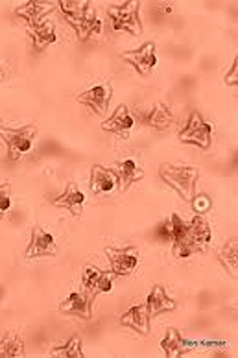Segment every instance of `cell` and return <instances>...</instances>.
<instances>
[{
    "mask_svg": "<svg viewBox=\"0 0 238 358\" xmlns=\"http://www.w3.org/2000/svg\"><path fill=\"white\" fill-rule=\"evenodd\" d=\"M50 355H59V357H83V353H81L80 334H72V336L66 340V343L52 348Z\"/></svg>",
    "mask_w": 238,
    "mask_h": 358,
    "instance_id": "d4e9b609",
    "label": "cell"
},
{
    "mask_svg": "<svg viewBox=\"0 0 238 358\" xmlns=\"http://www.w3.org/2000/svg\"><path fill=\"white\" fill-rule=\"evenodd\" d=\"M120 187V179L117 172L111 169H104L100 164H92L91 169V192L92 194H109Z\"/></svg>",
    "mask_w": 238,
    "mask_h": 358,
    "instance_id": "8fae6325",
    "label": "cell"
},
{
    "mask_svg": "<svg viewBox=\"0 0 238 358\" xmlns=\"http://www.w3.org/2000/svg\"><path fill=\"white\" fill-rule=\"evenodd\" d=\"M146 310H148V316H150V320L152 317H158L161 316V314L168 313V310H174L176 308V301H174L172 297L168 296L167 290L162 287H159V285H155V287L152 288V292H150V296H148L146 299Z\"/></svg>",
    "mask_w": 238,
    "mask_h": 358,
    "instance_id": "9a60e30c",
    "label": "cell"
},
{
    "mask_svg": "<svg viewBox=\"0 0 238 358\" xmlns=\"http://www.w3.org/2000/svg\"><path fill=\"white\" fill-rule=\"evenodd\" d=\"M142 122L155 129H167L174 122L172 111L168 109L167 103H155L152 109L142 115Z\"/></svg>",
    "mask_w": 238,
    "mask_h": 358,
    "instance_id": "ffe728a7",
    "label": "cell"
},
{
    "mask_svg": "<svg viewBox=\"0 0 238 358\" xmlns=\"http://www.w3.org/2000/svg\"><path fill=\"white\" fill-rule=\"evenodd\" d=\"M54 8H56L54 4H45V2H26L17 8L15 13L26 22H30V26H36L39 22H45V17L52 13Z\"/></svg>",
    "mask_w": 238,
    "mask_h": 358,
    "instance_id": "ac0fdd59",
    "label": "cell"
},
{
    "mask_svg": "<svg viewBox=\"0 0 238 358\" xmlns=\"http://www.w3.org/2000/svg\"><path fill=\"white\" fill-rule=\"evenodd\" d=\"M120 325L130 327L133 331H137L139 334H148L150 333V316H148L146 305H135L130 307L126 313L120 316Z\"/></svg>",
    "mask_w": 238,
    "mask_h": 358,
    "instance_id": "2e32d148",
    "label": "cell"
},
{
    "mask_svg": "<svg viewBox=\"0 0 238 358\" xmlns=\"http://www.w3.org/2000/svg\"><path fill=\"white\" fill-rule=\"evenodd\" d=\"M48 200H50V203L56 205V207H65L74 216H80L81 209H83V203H85V194L78 189V185L74 181H71V183L66 185L63 194L48 196Z\"/></svg>",
    "mask_w": 238,
    "mask_h": 358,
    "instance_id": "4fadbf2b",
    "label": "cell"
},
{
    "mask_svg": "<svg viewBox=\"0 0 238 358\" xmlns=\"http://www.w3.org/2000/svg\"><path fill=\"white\" fill-rule=\"evenodd\" d=\"M122 57H124L127 63H132L133 67L137 69L139 74L146 76V74H150V71L158 65V57H155V43L153 41L144 43L141 48L124 52Z\"/></svg>",
    "mask_w": 238,
    "mask_h": 358,
    "instance_id": "9c48e42d",
    "label": "cell"
},
{
    "mask_svg": "<svg viewBox=\"0 0 238 358\" xmlns=\"http://www.w3.org/2000/svg\"><path fill=\"white\" fill-rule=\"evenodd\" d=\"M34 137H36V128L34 126H26V128L19 129L0 126V138L8 146L10 159H19L22 154L30 152Z\"/></svg>",
    "mask_w": 238,
    "mask_h": 358,
    "instance_id": "5b68a950",
    "label": "cell"
},
{
    "mask_svg": "<svg viewBox=\"0 0 238 358\" xmlns=\"http://www.w3.org/2000/svg\"><path fill=\"white\" fill-rule=\"evenodd\" d=\"M28 34H30L31 41L37 48H45L48 45H54L57 41V36H56V30H54V24L48 21L45 22H39L36 26H30L28 28Z\"/></svg>",
    "mask_w": 238,
    "mask_h": 358,
    "instance_id": "44dd1931",
    "label": "cell"
},
{
    "mask_svg": "<svg viewBox=\"0 0 238 358\" xmlns=\"http://www.w3.org/2000/svg\"><path fill=\"white\" fill-rule=\"evenodd\" d=\"M56 255V242L50 233H46L43 227L36 225L31 231L30 244L26 248V259H37V257H54Z\"/></svg>",
    "mask_w": 238,
    "mask_h": 358,
    "instance_id": "30bf717a",
    "label": "cell"
},
{
    "mask_svg": "<svg viewBox=\"0 0 238 358\" xmlns=\"http://www.w3.org/2000/svg\"><path fill=\"white\" fill-rule=\"evenodd\" d=\"M71 26L76 30L78 37H80L81 41H87L89 37L102 31V21L97 17V11L94 8H89V10L83 13L81 17H78L76 21H72Z\"/></svg>",
    "mask_w": 238,
    "mask_h": 358,
    "instance_id": "e0dca14e",
    "label": "cell"
},
{
    "mask_svg": "<svg viewBox=\"0 0 238 358\" xmlns=\"http://www.w3.org/2000/svg\"><path fill=\"white\" fill-rule=\"evenodd\" d=\"M162 181L170 185L185 201H192L196 198V183H198L200 170L194 166H181V164H164L159 170Z\"/></svg>",
    "mask_w": 238,
    "mask_h": 358,
    "instance_id": "7a4b0ae2",
    "label": "cell"
},
{
    "mask_svg": "<svg viewBox=\"0 0 238 358\" xmlns=\"http://www.w3.org/2000/svg\"><path fill=\"white\" fill-rule=\"evenodd\" d=\"M218 259L222 261V264H225L231 275H237V268H238V244L234 238L227 241V244L218 251Z\"/></svg>",
    "mask_w": 238,
    "mask_h": 358,
    "instance_id": "cb8c5ba5",
    "label": "cell"
},
{
    "mask_svg": "<svg viewBox=\"0 0 238 358\" xmlns=\"http://www.w3.org/2000/svg\"><path fill=\"white\" fill-rule=\"evenodd\" d=\"M211 134H213L211 124L202 117V113L198 109H194L188 115L187 126L179 131V141L188 144H198L202 150H209V146H211Z\"/></svg>",
    "mask_w": 238,
    "mask_h": 358,
    "instance_id": "277c9868",
    "label": "cell"
},
{
    "mask_svg": "<svg viewBox=\"0 0 238 358\" xmlns=\"http://www.w3.org/2000/svg\"><path fill=\"white\" fill-rule=\"evenodd\" d=\"M211 225L202 216H194L190 224L185 225L181 236L174 242V253L178 257H188L198 251H205L211 244Z\"/></svg>",
    "mask_w": 238,
    "mask_h": 358,
    "instance_id": "6da1fadb",
    "label": "cell"
},
{
    "mask_svg": "<svg viewBox=\"0 0 238 358\" xmlns=\"http://www.w3.org/2000/svg\"><path fill=\"white\" fill-rule=\"evenodd\" d=\"M24 345L19 333H8L0 340V357H22Z\"/></svg>",
    "mask_w": 238,
    "mask_h": 358,
    "instance_id": "603a6c76",
    "label": "cell"
},
{
    "mask_svg": "<svg viewBox=\"0 0 238 358\" xmlns=\"http://www.w3.org/2000/svg\"><path fill=\"white\" fill-rule=\"evenodd\" d=\"M117 176L118 179H120V189L127 190L133 181H141L144 172H142V169L139 166L135 159H126V161H122V163L118 164Z\"/></svg>",
    "mask_w": 238,
    "mask_h": 358,
    "instance_id": "7402d4cb",
    "label": "cell"
},
{
    "mask_svg": "<svg viewBox=\"0 0 238 358\" xmlns=\"http://www.w3.org/2000/svg\"><path fill=\"white\" fill-rule=\"evenodd\" d=\"M185 225L187 224H185V222H183L178 215H172L170 216V220H168L167 224H164V227H162V235L167 236L168 241L176 242L179 236H181L183 229H185Z\"/></svg>",
    "mask_w": 238,
    "mask_h": 358,
    "instance_id": "4316f807",
    "label": "cell"
},
{
    "mask_svg": "<svg viewBox=\"0 0 238 358\" xmlns=\"http://www.w3.org/2000/svg\"><path fill=\"white\" fill-rule=\"evenodd\" d=\"M192 348H194V343L185 340L178 329H174V327L168 329L167 336H164V340L161 342V349L164 351L167 357H176V355L179 357V355H185L188 353V351H192Z\"/></svg>",
    "mask_w": 238,
    "mask_h": 358,
    "instance_id": "d6986e66",
    "label": "cell"
},
{
    "mask_svg": "<svg viewBox=\"0 0 238 358\" xmlns=\"http://www.w3.org/2000/svg\"><path fill=\"white\" fill-rule=\"evenodd\" d=\"M133 124H135V120H133L132 113H130V108H127L126 103H122V106L115 109V113L107 118L106 122H102V129L122 135V137H127L130 131H132Z\"/></svg>",
    "mask_w": 238,
    "mask_h": 358,
    "instance_id": "5bb4252c",
    "label": "cell"
},
{
    "mask_svg": "<svg viewBox=\"0 0 238 358\" xmlns=\"http://www.w3.org/2000/svg\"><path fill=\"white\" fill-rule=\"evenodd\" d=\"M113 287V273H107V271L100 270V268L89 266L83 268V273H81V288L85 292V296L89 297V301H94L98 294L102 292H109Z\"/></svg>",
    "mask_w": 238,
    "mask_h": 358,
    "instance_id": "8992f818",
    "label": "cell"
},
{
    "mask_svg": "<svg viewBox=\"0 0 238 358\" xmlns=\"http://www.w3.org/2000/svg\"><path fill=\"white\" fill-rule=\"evenodd\" d=\"M59 313L71 314V316H78L81 320H85V322H91L92 303L85 296V292H72L65 301L59 303Z\"/></svg>",
    "mask_w": 238,
    "mask_h": 358,
    "instance_id": "7c38bea8",
    "label": "cell"
},
{
    "mask_svg": "<svg viewBox=\"0 0 238 358\" xmlns=\"http://www.w3.org/2000/svg\"><path fill=\"white\" fill-rule=\"evenodd\" d=\"M139 10H141V4L132 2V0H127V2L120 6H111L107 10V17H109L113 30H126L133 34V36H141L142 24L141 19H139Z\"/></svg>",
    "mask_w": 238,
    "mask_h": 358,
    "instance_id": "3957f363",
    "label": "cell"
},
{
    "mask_svg": "<svg viewBox=\"0 0 238 358\" xmlns=\"http://www.w3.org/2000/svg\"><path fill=\"white\" fill-rule=\"evenodd\" d=\"M11 196H10V183L0 185V218L10 210Z\"/></svg>",
    "mask_w": 238,
    "mask_h": 358,
    "instance_id": "83f0119b",
    "label": "cell"
},
{
    "mask_svg": "<svg viewBox=\"0 0 238 358\" xmlns=\"http://www.w3.org/2000/svg\"><path fill=\"white\" fill-rule=\"evenodd\" d=\"M113 96V87L109 82H100L97 85H92L87 91L76 96V102L83 103L87 108L91 109L94 115H104L107 111V106L111 102Z\"/></svg>",
    "mask_w": 238,
    "mask_h": 358,
    "instance_id": "52a82bcc",
    "label": "cell"
},
{
    "mask_svg": "<svg viewBox=\"0 0 238 358\" xmlns=\"http://www.w3.org/2000/svg\"><path fill=\"white\" fill-rule=\"evenodd\" d=\"M106 255L111 264L113 275H130L139 264V253L135 248H107Z\"/></svg>",
    "mask_w": 238,
    "mask_h": 358,
    "instance_id": "ba28073f",
    "label": "cell"
},
{
    "mask_svg": "<svg viewBox=\"0 0 238 358\" xmlns=\"http://www.w3.org/2000/svg\"><path fill=\"white\" fill-rule=\"evenodd\" d=\"M237 74H238V57H234L233 65H231L229 72L225 74V83H227V85H237L238 83Z\"/></svg>",
    "mask_w": 238,
    "mask_h": 358,
    "instance_id": "f1b7e54d",
    "label": "cell"
},
{
    "mask_svg": "<svg viewBox=\"0 0 238 358\" xmlns=\"http://www.w3.org/2000/svg\"><path fill=\"white\" fill-rule=\"evenodd\" d=\"M192 205H194V207H196V209L200 210V213H205V210H209V200H207V198H205V196L194 198Z\"/></svg>",
    "mask_w": 238,
    "mask_h": 358,
    "instance_id": "f546056e",
    "label": "cell"
},
{
    "mask_svg": "<svg viewBox=\"0 0 238 358\" xmlns=\"http://www.w3.org/2000/svg\"><path fill=\"white\" fill-rule=\"evenodd\" d=\"M89 8H91V4H89V2H66V0L59 2L61 13L65 15V19L69 22L76 21L78 17L83 15V13H85Z\"/></svg>",
    "mask_w": 238,
    "mask_h": 358,
    "instance_id": "484cf974",
    "label": "cell"
}]
</instances>
